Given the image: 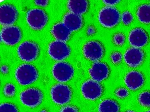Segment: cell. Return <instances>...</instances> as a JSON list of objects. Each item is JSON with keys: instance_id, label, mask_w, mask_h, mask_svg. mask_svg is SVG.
<instances>
[{"instance_id": "7402d4cb", "label": "cell", "mask_w": 150, "mask_h": 112, "mask_svg": "<svg viewBox=\"0 0 150 112\" xmlns=\"http://www.w3.org/2000/svg\"><path fill=\"white\" fill-rule=\"evenodd\" d=\"M140 104L145 107L150 106V92L146 91L141 93L138 97Z\"/></svg>"}, {"instance_id": "3957f363", "label": "cell", "mask_w": 150, "mask_h": 112, "mask_svg": "<svg viewBox=\"0 0 150 112\" xmlns=\"http://www.w3.org/2000/svg\"><path fill=\"white\" fill-rule=\"evenodd\" d=\"M26 18L29 25L31 28L36 30L42 29L47 23L48 20L47 16L44 11L38 8L28 11Z\"/></svg>"}, {"instance_id": "8fae6325", "label": "cell", "mask_w": 150, "mask_h": 112, "mask_svg": "<svg viewBox=\"0 0 150 112\" xmlns=\"http://www.w3.org/2000/svg\"><path fill=\"white\" fill-rule=\"evenodd\" d=\"M103 51L101 44L96 41H91L87 42L83 48V52L85 57L93 61L100 59L103 55Z\"/></svg>"}, {"instance_id": "f546056e", "label": "cell", "mask_w": 150, "mask_h": 112, "mask_svg": "<svg viewBox=\"0 0 150 112\" xmlns=\"http://www.w3.org/2000/svg\"><path fill=\"white\" fill-rule=\"evenodd\" d=\"M48 2L49 1L48 0H35L34 1V2L36 5L43 7L47 5Z\"/></svg>"}, {"instance_id": "d6a6232c", "label": "cell", "mask_w": 150, "mask_h": 112, "mask_svg": "<svg viewBox=\"0 0 150 112\" xmlns=\"http://www.w3.org/2000/svg\"><path fill=\"white\" fill-rule=\"evenodd\" d=\"M125 112H135L134 111L131 110H128L125 111Z\"/></svg>"}, {"instance_id": "d6986e66", "label": "cell", "mask_w": 150, "mask_h": 112, "mask_svg": "<svg viewBox=\"0 0 150 112\" xmlns=\"http://www.w3.org/2000/svg\"><path fill=\"white\" fill-rule=\"evenodd\" d=\"M88 2L86 0H69L67 3V7L70 12L81 15L87 10Z\"/></svg>"}, {"instance_id": "83f0119b", "label": "cell", "mask_w": 150, "mask_h": 112, "mask_svg": "<svg viewBox=\"0 0 150 112\" xmlns=\"http://www.w3.org/2000/svg\"><path fill=\"white\" fill-rule=\"evenodd\" d=\"M116 95L120 98H123L127 97L128 95L127 90L123 88H120L115 91Z\"/></svg>"}, {"instance_id": "ffe728a7", "label": "cell", "mask_w": 150, "mask_h": 112, "mask_svg": "<svg viewBox=\"0 0 150 112\" xmlns=\"http://www.w3.org/2000/svg\"><path fill=\"white\" fill-rule=\"evenodd\" d=\"M139 20L145 24L150 23V4H143L140 6L137 11Z\"/></svg>"}, {"instance_id": "836d02e7", "label": "cell", "mask_w": 150, "mask_h": 112, "mask_svg": "<svg viewBox=\"0 0 150 112\" xmlns=\"http://www.w3.org/2000/svg\"><path fill=\"white\" fill-rule=\"evenodd\" d=\"M146 112H150V110L146 111Z\"/></svg>"}, {"instance_id": "44dd1931", "label": "cell", "mask_w": 150, "mask_h": 112, "mask_svg": "<svg viewBox=\"0 0 150 112\" xmlns=\"http://www.w3.org/2000/svg\"><path fill=\"white\" fill-rule=\"evenodd\" d=\"M119 106L115 101L106 99L102 102L98 107L99 112H119Z\"/></svg>"}, {"instance_id": "5bb4252c", "label": "cell", "mask_w": 150, "mask_h": 112, "mask_svg": "<svg viewBox=\"0 0 150 112\" xmlns=\"http://www.w3.org/2000/svg\"><path fill=\"white\" fill-rule=\"evenodd\" d=\"M128 40L130 44L133 47L141 48L147 43L148 37L142 29L137 28L130 31L129 35Z\"/></svg>"}, {"instance_id": "6da1fadb", "label": "cell", "mask_w": 150, "mask_h": 112, "mask_svg": "<svg viewBox=\"0 0 150 112\" xmlns=\"http://www.w3.org/2000/svg\"><path fill=\"white\" fill-rule=\"evenodd\" d=\"M15 76L20 84L26 85L35 81L38 78V74L33 66L29 64H23L16 69Z\"/></svg>"}, {"instance_id": "7c38bea8", "label": "cell", "mask_w": 150, "mask_h": 112, "mask_svg": "<svg viewBox=\"0 0 150 112\" xmlns=\"http://www.w3.org/2000/svg\"><path fill=\"white\" fill-rule=\"evenodd\" d=\"M18 16L16 8L9 4H3L0 7V22L3 26L12 25L16 21Z\"/></svg>"}, {"instance_id": "2e32d148", "label": "cell", "mask_w": 150, "mask_h": 112, "mask_svg": "<svg viewBox=\"0 0 150 112\" xmlns=\"http://www.w3.org/2000/svg\"><path fill=\"white\" fill-rule=\"evenodd\" d=\"M125 82L128 88L132 90H135L143 85L144 80L142 73L137 71H133L127 74Z\"/></svg>"}, {"instance_id": "4dcf8cb0", "label": "cell", "mask_w": 150, "mask_h": 112, "mask_svg": "<svg viewBox=\"0 0 150 112\" xmlns=\"http://www.w3.org/2000/svg\"><path fill=\"white\" fill-rule=\"evenodd\" d=\"M119 0H103V1L105 4L108 6H112L117 4L120 2Z\"/></svg>"}, {"instance_id": "e0dca14e", "label": "cell", "mask_w": 150, "mask_h": 112, "mask_svg": "<svg viewBox=\"0 0 150 112\" xmlns=\"http://www.w3.org/2000/svg\"><path fill=\"white\" fill-rule=\"evenodd\" d=\"M63 22L71 32L75 31L81 27L82 18L81 15L68 12L64 16Z\"/></svg>"}, {"instance_id": "ba28073f", "label": "cell", "mask_w": 150, "mask_h": 112, "mask_svg": "<svg viewBox=\"0 0 150 112\" xmlns=\"http://www.w3.org/2000/svg\"><path fill=\"white\" fill-rule=\"evenodd\" d=\"M43 98L42 92L35 88H29L22 92L20 95V99L25 105L30 107H35L39 104Z\"/></svg>"}, {"instance_id": "4316f807", "label": "cell", "mask_w": 150, "mask_h": 112, "mask_svg": "<svg viewBox=\"0 0 150 112\" xmlns=\"http://www.w3.org/2000/svg\"><path fill=\"white\" fill-rule=\"evenodd\" d=\"M122 58L121 53L118 52L113 53L111 55V58L112 61L114 64H118L121 61Z\"/></svg>"}, {"instance_id": "9a60e30c", "label": "cell", "mask_w": 150, "mask_h": 112, "mask_svg": "<svg viewBox=\"0 0 150 112\" xmlns=\"http://www.w3.org/2000/svg\"><path fill=\"white\" fill-rule=\"evenodd\" d=\"M109 69L107 65L99 62H94L89 70V72L93 80L100 82L108 77Z\"/></svg>"}, {"instance_id": "ac0fdd59", "label": "cell", "mask_w": 150, "mask_h": 112, "mask_svg": "<svg viewBox=\"0 0 150 112\" xmlns=\"http://www.w3.org/2000/svg\"><path fill=\"white\" fill-rule=\"evenodd\" d=\"M51 32L57 40L65 42L69 38L71 31L63 22H60L53 26Z\"/></svg>"}, {"instance_id": "8992f818", "label": "cell", "mask_w": 150, "mask_h": 112, "mask_svg": "<svg viewBox=\"0 0 150 112\" xmlns=\"http://www.w3.org/2000/svg\"><path fill=\"white\" fill-rule=\"evenodd\" d=\"M52 99L55 103L63 105L68 102L71 95L69 87L62 84H58L53 86L50 92Z\"/></svg>"}, {"instance_id": "603a6c76", "label": "cell", "mask_w": 150, "mask_h": 112, "mask_svg": "<svg viewBox=\"0 0 150 112\" xmlns=\"http://www.w3.org/2000/svg\"><path fill=\"white\" fill-rule=\"evenodd\" d=\"M0 112H18L16 106L14 104L8 103L1 104Z\"/></svg>"}, {"instance_id": "30bf717a", "label": "cell", "mask_w": 150, "mask_h": 112, "mask_svg": "<svg viewBox=\"0 0 150 112\" xmlns=\"http://www.w3.org/2000/svg\"><path fill=\"white\" fill-rule=\"evenodd\" d=\"M81 91L86 99L93 100L98 98L102 93V88L97 81L89 80L85 82L81 87Z\"/></svg>"}, {"instance_id": "d4e9b609", "label": "cell", "mask_w": 150, "mask_h": 112, "mask_svg": "<svg viewBox=\"0 0 150 112\" xmlns=\"http://www.w3.org/2000/svg\"><path fill=\"white\" fill-rule=\"evenodd\" d=\"M125 38L124 36L121 33L115 34L113 37L114 43L117 45L121 46L124 43Z\"/></svg>"}, {"instance_id": "7a4b0ae2", "label": "cell", "mask_w": 150, "mask_h": 112, "mask_svg": "<svg viewBox=\"0 0 150 112\" xmlns=\"http://www.w3.org/2000/svg\"><path fill=\"white\" fill-rule=\"evenodd\" d=\"M98 18L99 22L103 26L111 28L118 23L120 14L115 7L107 6L103 8L100 11Z\"/></svg>"}, {"instance_id": "1f68e13d", "label": "cell", "mask_w": 150, "mask_h": 112, "mask_svg": "<svg viewBox=\"0 0 150 112\" xmlns=\"http://www.w3.org/2000/svg\"><path fill=\"white\" fill-rule=\"evenodd\" d=\"M7 67L5 66H3L1 68V70L4 73L6 72L7 71Z\"/></svg>"}, {"instance_id": "9c48e42d", "label": "cell", "mask_w": 150, "mask_h": 112, "mask_svg": "<svg viewBox=\"0 0 150 112\" xmlns=\"http://www.w3.org/2000/svg\"><path fill=\"white\" fill-rule=\"evenodd\" d=\"M22 37L19 28L15 26L11 25L3 27L1 30V40L7 45L13 46L18 43Z\"/></svg>"}, {"instance_id": "277c9868", "label": "cell", "mask_w": 150, "mask_h": 112, "mask_svg": "<svg viewBox=\"0 0 150 112\" xmlns=\"http://www.w3.org/2000/svg\"><path fill=\"white\" fill-rule=\"evenodd\" d=\"M48 52L52 58L57 61H61L65 59L69 56L71 49L64 42L56 40L50 44Z\"/></svg>"}, {"instance_id": "4fadbf2b", "label": "cell", "mask_w": 150, "mask_h": 112, "mask_svg": "<svg viewBox=\"0 0 150 112\" xmlns=\"http://www.w3.org/2000/svg\"><path fill=\"white\" fill-rule=\"evenodd\" d=\"M144 54L139 48L131 47L128 49L124 55V59L129 66L135 67L139 65L143 61Z\"/></svg>"}, {"instance_id": "f1b7e54d", "label": "cell", "mask_w": 150, "mask_h": 112, "mask_svg": "<svg viewBox=\"0 0 150 112\" xmlns=\"http://www.w3.org/2000/svg\"><path fill=\"white\" fill-rule=\"evenodd\" d=\"M60 112H78V111L75 107L66 106L62 108Z\"/></svg>"}, {"instance_id": "5b68a950", "label": "cell", "mask_w": 150, "mask_h": 112, "mask_svg": "<svg viewBox=\"0 0 150 112\" xmlns=\"http://www.w3.org/2000/svg\"><path fill=\"white\" fill-rule=\"evenodd\" d=\"M39 48L34 42L26 41L22 43L17 49L18 54L21 60L29 62L35 59L39 53Z\"/></svg>"}, {"instance_id": "cb8c5ba5", "label": "cell", "mask_w": 150, "mask_h": 112, "mask_svg": "<svg viewBox=\"0 0 150 112\" xmlns=\"http://www.w3.org/2000/svg\"><path fill=\"white\" fill-rule=\"evenodd\" d=\"M3 91L4 93L6 96L11 97L13 96L15 94V87L11 83H7L5 86Z\"/></svg>"}, {"instance_id": "484cf974", "label": "cell", "mask_w": 150, "mask_h": 112, "mask_svg": "<svg viewBox=\"0 0 150 112\" xmlns=\"http://www.w3.org/2000/svg\"><path fill=\"white\" fill-rule=\"evenodd\" d=\"M133 19V16L129 11L124 12L122 15V20L123 23L125 25L130 24Z\"/></svg>"}, {"instance_id": "52a82bcc", "label": "cell", "mask_w": 150, "mask_h": 112, "mask_svg": "<svg viewBox=\"0 0 150 112\" xmlns=\"http://www.w3.org/2000/svg\"><path fill=\"white\" fill-rule=\"evenodd\" d=\"M74 73V69L72 66L64 62L57 63L52 69V73L54 77L61 82L69 80L73 76Z\"/></svg>"}]
</instances>
